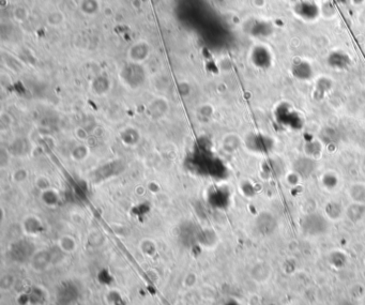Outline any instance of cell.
<instances>
[{"label":"cell","mask_w":365,"mask_h":305,"mask_svg":"<svg viewBox=\"0 0 365 305\" xmlns=\"http://www.w3.org/2000/svg\"><path fill=\"white\" fill-rule=\"evenodd\" d=\"M302 231L310 237H319L329 229L328 220L319 213L306 214L301 221Z\"/></svg>","instance_id":"obj_1"},{"label":"cell","mask_w":365,"mask_h":305,"mask_svg":"<svg viewBox=\"0 0 365 305\" xmlns=\"http://www.w3.org/2000/svg\"><path fill=\"white\" fill-rule=\"evenodd\" d=\"M145 76L146 75L141 64L133 62L125 67L121 72V77L123 81L127 84V86L131 88H139L140 86H142L145 80Z\"/></svg>","instance_id":"obj_2"},{"label":"cell","mask_w":365,"mask_h":305,"mask_svg":"<svg viewBox=\"0 0 365 305\" xmlns=\"http://www.w3.org/2000/svg\"><path fill=\"white\" fill-rule=\"evenodd\" d=\"M169 111L168 101L164 98H156L152 100L146 108V115L152 121L163 119Z\"/></svg>","instance_id":"obj_3"},{"label":"cell","mask_w":365,"mask_h":305,"mask_svg":"<svg viewBox=\"0 0 365 305\" xmlns=\"http://www.w3.org/2000/svg\"><path fill=\"white\" fill-rule=\"evenodd\" d=\"M149 55H150L149 45L144 41L136 42L128 51V57L130 62L138 63V64H142L144 61H146Z\"/></svg>","instance_id":"obj_4"},{"label":"cell","mask_w":365,"mask_h":305,"mask_svg":"<svg viewBox=\"0 0 365 305\" xmlns=\"http://www.w3.org/2000/svg\"><path fill=\"white\" fill-rule=\"evenodd\" d=\"M53 260L52 251L40 250L32 254L30 265L36 271H44L53 264Z\"/></svg>","instance_id":"obj_5"},{"label":"cell","mask_w":365,"mask_h":305,"mask_svg":"<svg viewBox=\"0 0 365 305\" xmlns=\"http://www.w3.org/2000/svg\"><path fill=\"white\" fill-rule=\"evenodd\" d=\"M247 146L256 152H268L273 147L270 137L262 134H254L247 140Z\"/></svg>","instance_id":"obj_6"},{"label":"cell","mask_w":365,"mask_h":305,"mask_svg":"<svg viewBox=\"0 0 365 305\" xmlns=\"http://www.w3.org/2000/svg\"><path fill=\"white\" fill-rule=\"evenodd\" d=\"M256 225H257V228L260 233L269 236V234H271L273 231L276 230V228L278 226V223H277L276 217L273 216L271 213L262 212L257 217Z\"/></svg>","instance_id":"obj_7"},{"label":"cell","mask_w":365,"mask_h":305,"mask_svg":"<svg viewBox=\"0 0 365 305\" xmlns=\"http://www.w3.org/2000/svg\"><path fill=\"white\" fill-rule=\"evenodd\" d=\"M252 61L259 69H268L272 62L270 51L265 46H257L252 52Z\"/></svg>","instance_id":"obj_8"},{"label":"cell","mask_w":365,"mask_h":305,"mask_svg":"<svg viewBox=\"0 0 365 305\" xmlns=\"http://www.w3.org/2000/svg\"><path fill=\"white\" fill-rule=\"evenodd\" d=\"M120 140L124 146L135 147L141 142V132L134 126H125L119 133Z\"/></svg>","instance_id":"obj_9"},{"label":"cell","mask_w":365,"mask_h":305,"mask_svg":"<svg viewBox=\"0 0 365 305\" xmlns=\"http://www.w3.org/2000/svg\"><path fill=\"white\" fill-rule=\"evenodd\" d=\"M21 228L28 236H38L43 231V224L39 217L29 215L22 221Z\"/></svg>","instance_id":"obj_10"},{"label":"cell","mask_w":365,"mask_h":305,"mask_svg":"<svg viewBox=\"0 0 365 305\" xmlns=\"http://www.w3.org/2000/svg\"><path fill=\"white\" fill-rule=\"evenodd\" d=\"M272 270L271 267L266 263L256 264L250 271L252 278L255 279L257 283H266V281L271 277Z\"/></svg>","instance_id":"obj_11"},{"label":"cell","mask_w":365,"mask_h":305,"mask_svg":"<svg viewBox=\"0 0 365 305\" xmlns=\"http://www.w3.org/2000/svg\"><path fill=\"white\" fill-rule=\"evenodd\" d=\"M30 146H31V144L28 142L27 139H25V138H16L9 145L7 150L9 151V154L12 155V156L24 157L29 152Z\"/></svg>","instance_id":"obj_12"},{"label":"cell","mask_w":365,"mask_h":305,"mask_svg":"<svg viewBox=\"0 0 365 305\" xmlns=\"http://www.w3.org/2000/svg\"><path fill=\"white\" fill-rule=\"evenodd\" d=\"M292 75L300 80H309L313 76V69L311 64L306 61L295 62L291 69Z\"/></svg>","instance_id":"obj_13"},{"label":"cell","mask_w":365,"mask_h":305,"mask_svg":"<svg viewBox=\"0 0 365 305\" xmlns=\"http://www.w3.org/2000/svg\"><path fill=\"white\" fill-rule=\"evenodd\" d=\"M40 198H41V202L45 206L51 207V208L57 207L60 204V201H61L60 194L58 193V191L55 190L54 187H51V189H49V190H45V191L41 192Z\"/></svg>","instance_id":"obj_14"},{"label":"cell","mask_w":365,"mask_h":305,"mask_svg":"<svg viewBox=\"0 0 365 305\" xmlns=\"http://www.w3.org/2000/svg\"><path fill=\"white\" fill-rule=\"evenodd\" d=\"M241 142L238 135L235 134H228L225 135L222 139V148L227 154H233L239 147H240Z\"/></svg>","instance_id":"obj_15"},{"label":"cell","mask_w":365,"mask_h":305,"mask_svg":"<svg viewBox=\"0 0 365 305\" xmlns=\"http://www.w3.org/2000/svg\"><path fill=\"white\" fill-rule=\"evenodd\" d=\"M91 88H93L94 93H96V95H98V96L106 95V93L110 89V81L108 78H106L104 76L97 77L96 79H94Z\"/></svg>","instance_id":"obj_16"},{"label":"cell","mask_w":365,"mask_h":305,"mask_svg":"<svg viewBox=\"0 0 365 305\" xmlns=\"http://www.w3.org/2000/svg\"><path fill=\"white\" fill-rule=\"evenodd\" d=\"M90 156V149L85 144H78L71 150V159L76 163L85 162Z\"/></svg>","instance_id":"obj_17"},{"label":"cell","mask_w":365,"mask_h":305,"mask_svg":"<svg viewBox=\"0 0 365 305\" xmlns=\"http://www.w3.org/2000/svg\"><path fill=\"white\" fill-rule=\"evenodd\" d=\"M294 171H296V173L302 175L303 169H305L304 171V177H309V176L314 171V161L312 159H307V158H302L296 160V162L294 163Z\"/></svg>","instance_id":"obj_18"},{"label":"cell","mask_w":365,"mask_h":305,"mask_svg":"<svg viewBox=\"0 0 365 305\" xmlns=\"http://www.w3.org/2000/svg\"><path fill=\"white\" fill-rule=\"evenodd\" d=\"M348 56L341 52L332 53L329 57V64L332 66L334 69H345L346 67H348Z\"/></svg>","instance_id":"obj_19"},{"label":"cell","mask_w":365,"mask_h":305,"mask_svg":"<svg viewBox=\"0 0 365 305\" xmlns=\"http://www.w3.org/2000/svg\"><path fill=\"white\" fill-rule=\"evenodd\" d=\"M325 212L330 221H337L343 215V208H341L339 203L330 202L326 205Z\"/></svg>","instance_id":"obj_20"},{"label":"cell","mask_w":365,"mask_h":305,"mask_svg":"<svg viewBox=\"0 0 365 305\" xmlns=\"http://www.w3.org/2000/svg\"><path fill=\"white\" fill-rule=\"evenodd\" d=\"M349 195L353 203L364 204L365 203V185L361 183H356L350 186Z\"/></svg>","instance_id":"obj_21"},{"label":"cell","mask_w":365,"mask_h":305,"mask_svg":"<svg viewBox=\"0 0 365 305\" xmlns=\"http://www.w3.org/2000/svg\"><path fill=\"white\" fill-rule=\"evenodd\" d=\"M322 184L325 187V189L329 190V191H333L336 189V186L339 183V179L336 176L335 172L333 171H327L323 175L322 177Z\"/></svg>","instance_id":"obj_22"},{"label":"cell","mask_w":365,"mask_h":305,"mask_svg":"<svg viewBox=\"0 0 365 305\" xmlns=\"http://www.w3.org/2000/svg\"><path fill=\"white\" fill-rule=\"evenodd\" d=\"M57 246L63 252V253H72L76 250V241L73 237L71 236H62L59 238Z\"/></svg>","instance_id":"obj_23"},{"label":"cell","mask_w":365,"mask_h":305,"mask_svg":"<svg viewBox=\"0 0 365 305\" xmlns=\"http://www.w3.org/2000/svg\"><path fill=\"white\" fill-rule=\"evenodd\" d=\"M29 177V172L25 167H18L12 172V180L15 183H24Z\"/></svg>","instance_id":"obj_24"},{"label":"cell","mask_w":365,"mask_h":305,"mask_svg":"<svg viewBox=\"0 0 365 305\" xmlns=\"http://www.w3.org/2000/svg\"><path fill=\"white\" fill-rule=\"evenodd\" d=\"M35 185L37 186V189L40 192H43L45 190L51 189L52 182H51L50 178L45 177V176H39V177H37V179L35 180Z\"/></svg>","instance_id":"obj_25"},{"label":"cell","mask_w":365,"mask_h":305,"mask_svg":"<svg viewBox=\"0 0 365 305\" xmlns=\"http://www.w3.org/2000/svg\"><path fill=\"white\" fill-rule=\"evenodd\" d=\"M141 250L147 256H153L156 252V246L153 241L145 240L141 244Z\"/></svg>","instance_id":"obj_26"},{"label":"cell","mask_w":365,"mask_h":305,"mask_svg":"<svg viewBox=\"0 0 365 305\" xmlns=\"http://www.w3.org/2000/svg\"><path fill=\"white\" fill-rule=\"evenodd\" d=\"M49 24L52 26H58L63 21V15L60 12H52L49 16Z\"/></svg>","instance_id":"obj_27"},{"label":"cell","mask_w":365,"mask_h":305,"mask_svg":"<svg viewBox=\"0 0 365 305\" xmlns=\"http://www.w3.org/2000/svg\"><path fill=\"white\" fill-rule=\"evenodd\" d=\"M12 123H13L12 117H11L9 114L4 113L2 115V119H0V124H2L3 130H9V128L12 126Z\"/></svg>","instance_id":"obj_28"},{"label":"cell","mask_w":365,"mask_h":305,"mask_svg":"<svg viewBox=\"0 0 365 305\" xmlns=\"http://www.w3.org/2000/svg\"><path fill=\"white\" fill-rule=\"evenodd\" d=\"M97 8H98L97 0H86L83 5L85 13H94L95 11H97Z\"/></svg>","instance_id":"obj_29"},{"label":"cell","mask_w":365,"mask_h":305,"mask_svg":"<svg viewBox=\"0 0 365 305\" xmlns=\"http://www.w3.org/2000/svg\"><path fill=\"white\" fill-rule=\"evenodd\" d=\"M75 135H76V138H78L79 140H81V142H85V140H87L89 137L88 132L85 130L84 127H77L75 130Z\"/></svg>","instance_id":"obj_30"},{"label":"cell","mask_w":365,"mask_h":305,"mask_svg":"<svg viewBox=\"0 0 365 305\" xmlns=\"http://www.w3.org/2000/svg\"><path fill=\"white\" fill-rule=\"evenodd\" d=\"M213 110L209 106V105H203L199 110H198V114L200 117H206V118H209V117L212 115Z\"/></svg>","instance_id":"obj_31"}]
</instances>
